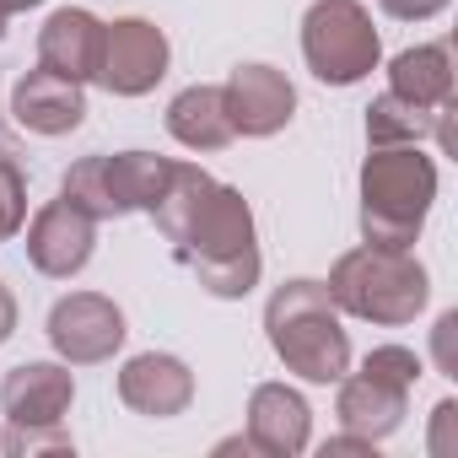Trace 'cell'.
I'll return each mask as SVG.
<instances>
[{
    "label": "cell",
    "instance_id": "1",
    "mask_svg": "<svg viewBox=\"0 0 458 458\" xmlns=\"http://www.w3.org/2000/svg\"><path fill=\"white\" fill-rule=\"evenodd\" d=\"M157 233L167 238L173 259L221 302L249 297L259 286V243L254 210L233 183H216L194 162H173L162 199L151 205Z\"/></svg>",
    "mask_w": 458,
    "mask_h": 458
},
{
    "label": "cell",
    "instance_id": "2",
    "mask_svg": "<svg viewBox=\"0 0 458 458\" xmlns=\"http://www.w3.org/2000/svg\"><path fill=\"white\" fill-rule=\"evenodd\" d=\"M265 335L286 372L308 383H340L351 372V335L340 329V308L324 281L276 286V297L265 302Z\"/></svg>",
    "mask_w": 458,
    "mask_h": 458
},
{
    "label": "cell",
    "instance_id": "3",
    "mask_svg": "<svg viewBox=\"0 0 458 458\" xmlns=\"http://www.w3.org/2000/svg\"><path fill=\"white\" fill-rule=\"evenodd\" d=\"M437 199V162L420 146H372L361 162V238L377 249H415Z\"/></svg>",
    "mask_w": 458,
    "mask_h": 458
},
{
    "label": "cell",
    "instance_id": "4",
    "mask_svg": "<svg viewBox=\"0 0 458 458\" xmlns=\"http://www.w3.org/2000/svg\"><path fill=\"white\" fill-rule=\"evenodd\" d=\"M324 286H329L340 313L367 318V324H388V329L415 324V313L431 297V281L415 265V254L410 249H377V243L340 254Z\"/></svg>",
    "mask_w": 458,
    "mask_h": 458
},
{
    "label": "cell",
    "instance_id": "5",
    "mask_svg": "<svg viewBox=\"0 0 458 458\" xmlns=\"http://www.w3.org/2000/svg\"><path fill=\"white\" fill-rule=\"evenodd\" d=\"M167 173H173V157H151V151H119V157H81L65 178H60V194L71 205H81L92 221H114V216H130V210H146L162 199L167 189Z\"/></svg>",
    "mask_w": 458,
    "mask_h": 458
},
{
    "label": "cell",
    "instance_id": "6",
    "mask_svg": "<svg viewBox=\"0 0 458 458\" xmlns=\"http://www.w3.org/2000/svg\"><path fill=\"white\" fill-rule=\"evenodd\" d=\"M420 377V356L404 345H377L361 372L340 377V426L361 442H383L399 431V420L410 415V388Z\"/></svg>",
    "mask_w": 458,
    "mask_h": 458
},
{
    "label": "cell",
    "instance_id": "7",
    "mask_svg": "<svg viewBox=\"0 0 458 458\" xmlns=\"http://www.w3.org/2000/svg\"><path fill=\"white\" fill-rule=\"evenodd\" d=\"M302 60L324 87H356L377 71L383 44L361 0H313L302 17Z\"/></svg>",
    "mask_w": 458,
    "mask_h": 458
},
{
    "label": "cell",
    "instance_id": "8",
    "mask_svg": "<svg viewBox=\"0 0 458 458\" xmlns=\"http://www.w3.org/2000/svg\"><path fill=\"white\" fill-rule=\"evenodd\" d=\"M167 33L146 17H119L103 22V55H98V87L114 98H146L162 76H167Z\"/></svg>",
    "mask_w": 458,
    "mask_h": 458
},
{
    "label": "cell",
    "instance_id": "9",
    "mask_svg": "<svg viewBox=\"0 0 458 458\" xmlns=\"http://www.w3.org/2000/svg\"><path fill=\"white\" fill-rule=\"evenodd\" d=\"M124 313L98 292H71L49 308V345L65 367H98L124 345Z\"/></svg>",
    "mask_w": 458,
    "mask_h": 458
},
{
    "label": "cell",
    "instance_id": "10",
    "mask_svg": "<svg viewBox=\"0 0 458 458\" xmlns=\"http://www.w3.org/2000/svg\"><path fill=\"white\" fill-rule=\"evenodd\" d=\"M92 249H98V221H92L81 205H71L65 194L49 199V205L28 221V259H33L38 276L71 281L76 270H87Z\"/></svg>",
    "mask_w": 458,
    "mask_h": 458
},
{
    "label": "cell",
    "instance_id": "11",
    "mask_svg": "<svg viewBox=\"0 0 458 458\" xmlns=\"http://www.w3.org/2000/svg\"><path fill=\"white\" fill-rule=\"evenodd\" d=\"M221 92H226L233 130L249 135V140L281 135L292 124V114H297V92H292V81L276 65H238L233 76L221 81Z\"/></svg>",
    "mask_w": 458,
    "mask_h": 458
},
{
    "label": "cell",
    "instance_id": "12",
    "mask_svg": "<svg viewBox=\"0 0 458 458\" xmlns=\"http://www.w3.org/2000/svg\"><path fill=\"white\" fill-rule=\"evenodd\" d=\"M76 399V377L60 361H22L0 383V410L6 426H60V415Z\"/></svg>",
    "mask_w": 458,
    "mask_h": 458
},
{
    "label": "cell",
    "instance_id": "13",
    "mask_svg": "<svg viewBox=\"0 0 458 458\" xmlns=\"http://www.w3.org/2000/svg\"><path fill=\"white\" fill-rule=\"evenodd\" d=\"M119 399H124L135 415L173 420V415H183L189 399H194V372H189L178 356H162V351L130 356V361L119 367Z\"/></svg>",
    "mask_w": 458,
    "mask_h": 458
},
{
    "label": "cell",
    "instance_id": "14",
    "mask_svg": "<svg viewBox=\"0 0 458 458\" xmlns=\"http://www.w3.org/2000/svg\"><path fill=\"white\" fill-rule=\"evenodd\" d=\"M12 119L22 130H33V135H71L87 119V92H81V81L55 76V71L38 65V71L17 76V87H12Z\"/></svg>",
    "mask_w": 458,
    "mask_h": 458
},
{
    "label": "cell",
    "instance_id": "15",
    "mask_svg": "<svg viewBox=\"0 0 458 458\" xmlns=\"http://www.w3.org/2000/svg\"><path fill=\"white\" fill-rule=\"evenodd\" d=\"M313 431V410L297 388L286 383H259L249 399V447L270 453V458H297L308 447Z\"/></svg>",
    "mask_w": 458,
    "mask_h": 458
},
{
    "label": "cell",
    "instance_id": "16",
    "mask_svg": "<svg viewBox=\"0 0 458 458\" xmlns=\"http://www.w3.org/2000/svg\"><path fill=\"white\" fill-rule=\"evenodd\" d=\"M98 55H103V22L81 6L55 12L38 28V65L55 71V76H71V81L87 87L98 76Z\"/></svg>",
    "mask_w": 458,
    "mask_h": 458
},
{
    "label": "cell",
    "instance_id": "17",
    "mask_svg": "<svg viewBox=\"0 0 458 458\" xmlns=\"http://www.w3.org/2000/svg\"><path fill=\"white\" fill-rule=\"evenodd\" d=\"M167 135L189 151H221L233 146L238 130H233V114H226V92L221 87H183L173 103H167Z\"/></svg>",
    "mask_w": 458,
    "mask_h": 458
},
{
    "label": "cell",
    "instance_id": "18",
    "mask_svg": "<svg viewBox=\"0 0 458 458\" xmlns=\"http://www.w3.org/2000/svg\"><path fill=\"white\" fill-rule=\"evenodd\" d=\"M447 114L453 108H420V103H410L399 92H383L367 108V146H420L426 135H437L442 146H453Z\"/></svg>",
    "mask_w": 458,
    "mask_h": 458
},
{
    "label": "cell",
    "instance_id": "19",
    "mask_svg": "<svg viewBox=\"0 0 458 458\" xmlns=\"http://www.w3.org/2000/svg\"><path fill=\"white\" fill-rule=\"evenodd\" d=\"M388 92H399L420 108H453V49L447 44H420V49L394 55Z\"/></svg>",
    "mask_w": 458,
    "mask_h": 458
},
{
    "label": "cell",
    "instance_id": "20",
    "mask_svg": "<svg viewBox=\"0 0 458 458\" xmlns=\"http://www.w3.org/2000/svg\"><path fill=\"white\" fill-rule=\"evenodd\" d=\"M28 226V178L12 157H0V243Z\"/></svg>",
    "mask_w": 458,
    "mask_h": 458
},
{
    "label": "cell",
    "instance_id": "21",
    "mask_svg": "<svg viewBox=\"0 0 458 458\" xmlns=\"http://www.w3.org/2000/svg\"><path fill=\"white\" fill-rule=\"evenodd\" d=\"M71 431L65 426H6V437H0V453L12 458H38V453H71Z\"/></svg>",
    "mask_w": 458,
    "mask_h": 458
},
{
    "label": "cell",
    "instance_id": "22",
    "mask_svg": "<svg viewBox=\"0 0 458 458\" xmlns=\"http://www.w3.org/2000/svg\"><path fill=\"white\" fill-rule=\"evenodd\" d=\"M377 6L388 17H399V22H426V17H437L447 6V0H377Z\"/></svg>",
    "mask_w": 458,
    "mask_h": 458
},
{
    "label": "cell",
    "instance_id": "23",
    "mask_svg": "<svg viewBox=\"0 0 458 458\" xmlns=\"http://www.w3.org/2000/svg\"><path fill=\"white\" fill-rule=\"evenodd\" d=\"M453 420H458V404H453V399H442V404H437V431H431V453H458V447H453V437H447V431H453Z\"/></svg>",
    "mask_w": 458,
    "mask_h": 458
},
{
    "label": "cell",
    "instance_id": "24",
    "mask_svg": "<svg viewBox=\"0 0 458 458\" xmlns=\"http://www.w3.org/2000/svg\"><path fill=\"white\" fill-rule=\"evenodd\" d=\"M453 329H458V313H442L437 318V361H442V372H453Z\"/></svg>",
    "mask_w": 458,
    "mask_h": 458
},
{
    "label": "cell",
    "instance_id": "25",
    "mask_svg": "<svg viewBox=\"0 0 458 458\" xmlns=\"http://www.w3.org/2000/svg\"><path fill=\"white\" fill-rule=\"evenodd\" d=\"M12 329H17V297L6 292V281H0V345L12 340Z\"/></svg>",
    "mask_w": 458,
    "mask_h": 458
},
{
    "label": "cell",
    "instance_id": "26",
    "mask_svg": "<svg viewBox=\"0 0 458 458\" xmlns=\"http://www.w3.org/2000/svg\"><path fill=\"white\" fill-rule=\"evenodd\" d=\"M33 6H44V0H0V22H12L17 12H33Z\"/></svg>",
    "mask_w": 458,
    "mask_h": 458
},
{
    "label": "cell",
    "instance_id": "27",
    "mask_svg": "<svg viewBox=\"0 0 458 458\" xmlns=\"http://www.w3.org/2000/svg\"><path fill=\"white\" fill-rule=\"evenodd\" d=\"M0 33H6V22H0Z\"/></svg>",
    "mask_w": 458,
    "mask_h": 458
}]
</instances>
